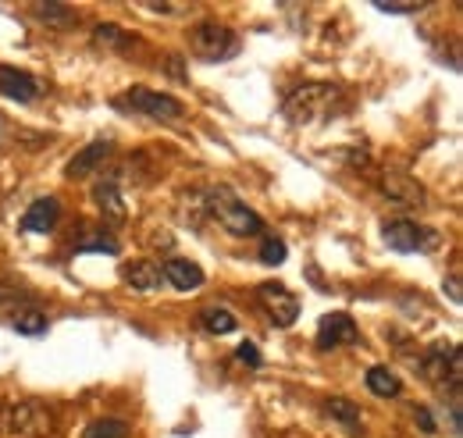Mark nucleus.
<instances>
[{"label": "nucleus", "mask_w": 463, "mask_h": 438, "mask_svg": "<svg viewBox=\"0 0 463 438\" xmlns=\"http://www.w3.org/2000/svg\"><path fill=\"white\" fill-rule=\"evenodd\" d=\"M339 100H343L339 86H332V82H303L299 90H292L286 97L282 110H286V118L292 125H314V121H325L328 114H335Z\"/></svg>", "instance_id": "2"}, {"label": "nucleus", "mask_w": 463, "mask_h": 438, "mask_svg": "<svg viewBox=\"0 0 463 438\" xmlns=\"http://www.w3.org/2000/svg\"><path fill=\"white\" fill-rule=\"evenodd\" d=\"M121 274H125V285H132L139 292H157L165 285V271L154 261H132V264H125Z\"/></svg>", "instance_id": "14"}, {"label": "nucleus", "mask_w": 463, "mask_h": 438, "mask_svg": "<svg viewBox=\"0 0 463 438\" xmlns=\"http://www.w3.org/2000/svg\"><path fill=\"white\" fill-rule=\"evenodd\" d=\"M413 421H417V428H420L424 435H435V432H439V424L431 421V410H428V406H413Z\"/></svg>", "instance_id": "27"}, {"label": "nucleus", "mask_w": 463, "mask_h": 438, "mask_svg": "<svg viewBox=\"0 0 463 438\" xmlns=\"http://www.w3.org/2000/svg\"><path fill=\"white\" fill-rule=\"evenodd\" d=\"M118 104L125 110H136V114H146V118H157V121H175L182 118V104L168 97V93H157V90H146V86H136L128 90L125 97H118Z\"/></svg>", "instance_id": "6"}, {"label": "nucleus", "mask_w": 463, "mask_h": 438, "mask_svg": "<svg viewBox=\"0 0 463 438\" xmlns=\"http://www.w3.org/2000/svg\"><path fill=\"white\" fill-rule=\"evenodd\" d=\"M143 7L157 14H189V4H143Z\"/></svg>", "instance_id": "29"}, {"label": "nucleus", "mask_w": 463, "mask_h": 438, "mask_svg": "<svg viewBox=\"0 0 463 438\" xmlns=\"http://www.w3.org/2000/svg\"><path fill=\"white\" fill-rule=\"evenodd\" d=\"M11 325L18 328V335H47V318L40 310H22L11 318Z\"/></svg>", "instance_id": "23"}, {"label": "nucleus", "mask_w": 463, "mask_h": 438, "mask_svg": "<svg viewBox=\"0 0 463 438\" xmlns=\"http://www.w3.org/2000/svg\"><path fill=\"white\" fill-rule=\"evenodd\" d=\"M111 150H115L111 139H93V143H86V147L68 161L64 175H68V178H86L90 171H97V167L111 157Z\"/></svg>", "instance_id": "11"}, {"label": "nucleus", "mask_w": 463, "mask_h": 438, "mask_svg": "<svg viewBox=\"0 0 463 438\" xmlns=\"http://www.w3.org/2000/svg\"><path fill=\"white\" fill-rule=\"evenodd\" d=\"M364 382H367V392H374V395H382V399H396V395L403 392L400 378H396L389 367H371V371L364 375Z\"/></svg>", "instance_id": "18"}, {"label": "nucleus", "mask_w": 463, "mask_h": 438, "mask_svg": "<svg viewBox=\"0 0 463 438\" xmlns=\"http://www.w3.org/2000/svg\"><path fill=\"white\" fill-rule=\"evenodd\" d=\"M260 264H268V268L286 264V243H282V239H264V246H260Z\"/></svg>", "instance_id": "25"}, {"label": "nucleus", "mask_w": 463, "mask_h": 438, "mask_svg": "<svg viewBox=\"0 0 463 438\" xmlns=\"http://www.w3.org/2000/svg\"><path fill=\"white\" fill-rule=\"evenodd\" d=\"M0 93H4L7 100L29 104V100H36L40 86H36V79H33L29 71H22V68H11V64H0Z\"/></svg>", "instance_id": "13"}, {"label": "nucleus", "mask_w": 463, "mask_h": 438, "mask_svg": "<svg viewBox=\"0 0 463 438\" xmlns=\"http://www.w3.org/2000/svg\"><path fill=\"white\" fill-rule=\"evenodd\" d=\"M420 375L435 385L442 395L460 392L463 385V357L457 342H435L424 357H420Z\"/></svg>", "instance_id": "4"}, {"label": "nucleus", "mask_w": 463, "mask_h": 438, "mask_svg": "<svg viewBox=\"0 0 463 438\" xmlns=\"http://www.w3.org/2000/svg\"><path fill=\"white\" fill-rule=\"evenodd\" d=\"M93 43L111 47V51H128V47H132V36H125L115 25H97V29H93Z\"/></svg>", "instance_id": "21"}, {"label": "nucleus", "mask_w": 463, "mask_h": 438, "mask_svg": "<svg viewBox=\"0 0 463 438\" xmlns=\"http://www.w3.org/2000/svg\"><path fill=\"white\" fill-rule=\"evenodd\" d=\"M54 410L40 399H18L0 410V438H51Z\"/></svg>", "instance_id": "3"}, {"label": "nucleus", "mask_w": 463, "mask_h": 438, "mask_svg": "<svg viewBox=\"0 0 463 438\" xmlns=\"http://www.w3.org/2000/svg\"><path fill=\"white\" fill-rule=\"evenodd\" d=\"M200 196H203V214H211L235 239L257 235L264 228L260 214L253 207H246V200H239L235 189H229V186H214V189H207Z\"/></svg>", "instance_id": "1"}, {"label": "nucleus", "mask_w": 463, "mask_h": 438, "mask_svg": "<svg viewBox=\"0 0 463 438\" xmlns=\"http://www.w3.org/2000/svg\"><path fill=\"white\" fill-rule=\"evenodd\" d=\"M382 239L389 243V250L396 253H420L428 243H435V235L428 228H420L417 221L410 218H392L382 224Z\"/></svg>", "instance_id": "8"}, {"label": "nucleus", "mask_w": 463, "mask_h": 438, "mask_svg": "<svg viewBox=\"0 0 463 438\" xmlns=\"http://www.w3.org/2000/svg\"><path fill=\"white\" fill-rule=\"evenodd\" d=\"M442 292H446V296H449L453 303H460V300H463V292H460V278H457V274H449V278L442 281Z\"/></svg>", "instance_id": "30"}, {"label": "nucleus", "mask_w": 463, "mask_h": 438, "mask_svg": "<svg viewBox=\"0 0 463 438\" xmlns=\"http://www.w3.org/2000/svg\"><path fill=\"white\" fill-rule=\"evenodd\" d=\"M325 410H328V417H332L335 424L346 428L349 435H364V414H360L356 403H349L346 395H332V399L325 403Z\"/></svg>", "instance_id": "16"}, {"label": "nucleus", "mask_w": 463, "mask_h": 438, "mask_svg": "<svg viewBox=\"0 0 463 438\" xmlns=\"http://www.w3.org/2000/svg\"><path fill=\"white\" fill-rule=\"evenodd\" d=\"M378 189H382L385 200H392V204H400V207H424V186L413 182L403 171H385V175L378 178Z\"/></svg>", "instance_id": "9"}, {"label": "nucleus", "mask_w": 463, "mask_h": 438, "mask_svg": "<svg viewBox=\"0 0 463 438\" xmlns=\"http://www.w3.org/2000/svg\"><path fill=\"white\" fill-rule=\"evenodd\" d=\"M33 11H36V14H40L47 25H58V29H64V25H71V22H75L71 7H64V4H54V0H51V4H36Z\"/></svg>", "instance_id": "22"}, {"label": "nucleus", "mask_w": 463, "mask_h": 438, "mask_svg": "<svg viewBox=\"0 0 463 438\" xmlns=\"http://www.w3.org/2000/svg\"><path fill=\"white\" fill-rule=\"evenodd\" d=\"M75 253H111V257H115L118 243L111 235H104V232H100V235H86V239L75 246Z\"/></svg>", "instance_id": "24"}, {"label": "nucleus", "mask_w": 463, "mask_h": 438, "mask_svg": "<svg viewBox=\"0 0 463 438\" xmlns=\"http://www.w3.org/2000/svg\"><path fill=\"white\" fill-rule=\"evenodd\" d=\"M61 221V204L54 196H40L36 204H29V211L22 214V228L33 232V235H47L54 232Z\"/></svg>", "instance_id": "12"}, {"label": "nucleus", "mask_w": 463, "mask_h": 438, "mask_svg": "<svg viewBox=\"0 0 463 438\" xmlns=\"http://www.w3.org/2000/svg\"><path fill=\"white\" fill-rule=\"evenodd\" d=\"M93 200H97V207L104 211V218L111 221V224H121V221H125V200H121V186H118L115 178L97 182Z\"/></svg>", "instance_id": "15"}, {"label": "nucleus", "mask_w": 463, "mask_h": 438, "mask_svg": "<svg viewBox=\"0 0 463 438\" xmlns=\"http://www.w3.org/2000/svg\"><path fill=\"white\" fill-rule=\"evenodd\" d=\"M189 47H193V54L200 57V61H232V57L239 54V36L232 33L229 25L207 18V22L193 25Z\"/></svg>", "instance_id": "5"}, {"label": "nucleus", "mask_w": 463, "mask_h": 438, "mask_svg": "<svg viewBox=\"0 0 463 438\" xmlns=\"http://www.w3.org/2000/svg\"><path fill=\"white\" fill-rule=\"evenodd\" d=\"M82 438H128V424L118 417H100L82 432Z\"/></svg>", "instance_id": "20"}, {"label": "nucleus", "mask_w": 463, "mask_h": 438, "mask_svg": "<svg viewBox=\"0 0 463 438\" xmlns=\"http://www.w3.org/2000/svg\"><path fill=\"white\" fill-rule=\"evenodd\" d=\"M161 271H165V281H172L178 292H193V289L203 285V271H200L193 261H182V257L168 261Z\"/></svg>", "instance_id": "17"}, {"label": "nucleus", "mask_w": 463, "mask_h": 438, "mask_svg": "<svg viewBox=\"0 0 463 438\" xmlns=\"http://www.w3.org/2000/svg\"><path fill=\"white\" fill-rule=\"evenodd\" d=\"M374 7H378L382 14H417L424 4H392V0H389V4H374Z\"/></svg>", "instance_id": "28"}, {"label": "nucleus", "mask_w": 463, "mask_h": 438, "mask_svg": "<svg viewBox=\"0 0 463 438\" xmlns=\"http://www.w3.org/2000/svg\"><path fill=\"white\" fill-rule=\"evenodd\" d=\"M257 300H260V307H264V314L271 318L275 328H292V325H296V318H299V300L292 296L282 281L260 285V289H257Z\"/></svg>", "instance_id": "7"}, {"label": "nucleus", "mask_w": 463, "mask_h": 438, "mask_svg": "<svg viewBox=\"0 0 463 438\" xmlns=\"http://www.w3.org/2000/svg\"><path fill=\"white\" fill-rule=\"evenodd\" d=\"M235 360H242V364H246V367H253V371H257V367H264V357H260V349H257L253 342H242V346L235 349Z\"/></svg>", "instance_id": "26"}, {"label": "nucleus", "mask_w": 463, "mask_h": 438, "mask_svg": "<svg viewBox=\"0 0 463 438\" xmlns=\"http://www.w3.org/2000/svg\"><path fill=\"white\" fill-rule=\"evenodd\" d=\"M200 321H203V328L211 331V335H229V331H235V314H229L225 307H207L200 314Z\"/></svg>", "instance_id": "19"}, {"label": "nucleus", "mask_w": 463, "mask_h": 438, "mask_svg": "<svg viewBox=\"0 0 463 438\" xmlns=\"http://www.w3.org/2000/svg\"><path fill=\"white\" fill-rule=\"evenodd\" d=\"M360 338V331L353 325L349 314H325L317 325V349H339V346H353Z\"/></svg>", "instance_id": "10"}]
</instances>
